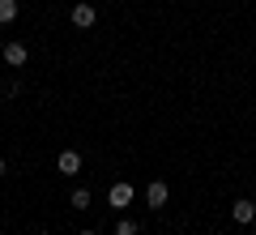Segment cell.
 <instances>
[{
    "instance_id": "cell-1",
    "label": "cell",
    "mask_w": 256,
    "mask_h": 235,
    "mask_svg": "<svg viewBox=\"0 0 256 235\" xmlns=\"http://www.w3.org/2000/svg\"><path fill=\"white\" fill-rule=\"evenodd\" d=\"M132 197H137V192H132V184H111V192H107V201H111V209H128L132 205Z\"/></svg>"
},
{
    "instance_id": "cell-2",
    "label": "cell",
    "mask_w": 256,
    "mask_h": 235,
    "mask_svg": "<svg viewBox=\"0 0 256 235\" xmlns=\"http://www.w3.org/2000/svg\"><path fill=\"white\" fill-rule=\"evenodd\" d=\"M166 201H171V188H166L162 180H154V184L146 188V205H150V209H162Z\"/></svg>"
},
{
    "instance_id": "cell-3",
    "label": "cell",
    "mask_w": 256,
    "mask_h": 235,
    "mask_svg": "<svg viewBox=\"0 0 256 235\" xmlns=\"http://www.w3.org/2000/svg\"><path fill=\"white\" fill-rule=\"evenodd\" d=\"M82 171V154L77 150H60V175H77Z\"/></svg>"
},
{
    "instance_id": "cell-4",
    "label": "cell",
    "mask_w": 256,
    "mask_h": 235,
    "mask_svg": "<svg viewBox=\"0 0 256 235\" xmlns=\"http://www.w3.org/2000/svg\"><path fill=\"white\" fill-rule=\"evenodd\" d=\"M94 18H98V13H94V5H77V9H73V26H77V30H90Z\"/></svg>"
},
{
    "instance_id": "cell-5",
    "label": "cell",
    "mask_w": 256,
    "mask_h": 235,
    "mask_svg": "<svg viewBox=\"0 0 256 235\" xmlns=\"http://www.w3.org/2000/svg\"><path fill=\"white\" fill-rule=\"evenodd\" d=\"M4 64L22 69V64H26V43H4Z\"/></svg>"
},
{
    "instance_id": "cell-6",
    "label": "cell",
    "mask_w": 256,
    "mask_h": 235,
    "mask_svg": "<svg viewBox=\"0 0 256 235\" xmlns=\"http://www.w3.org/2000/svg\"><path fill=\"white\" fill-rule=\"evenodd\" d=\"M230 218H235V222H252L256 205H252V201H235V205H230Z\"/></svg>"
},
{
    "instance_id": "cell-7",
    "label": "cell",
    "mask_w": 256,
    "mask_h": 235,
    "mask_svg": "<svg viewBox=\"0 0 256 235\" xmlns=\"http://www.w3.org/2000/svg\"><path fill=\"white\" fill-rule=\"evenodd\" d=\"M68 205L73 209H90V188H77L73 197H68Z\"/></svg>"
},
{
    "instance_id": "cell-8",
    "label": "cell",
    "mask_w": 256,
    "mask_h": 235,
    "mask_svg": "<svg viewBox=\"0 0 256 235\" xmlns=\"http://www.w3.org/2000/svg\"><path fill=\"white\" fill-rule=\"evenodd\" d=\"M13 18H18V0H0V22L9 26Z\"/></svg>"
},
{
    "instance_id": "cell-9",
    "label": "cell",
    "mask_w": 256,
    "mask_h": 235,
    "mask_svg": "<svg viewBox=\"0 0 256 235\" xmlns=\"http://www.w3.org/2000/svg\"><path fill=\"white\" fill-rule=\"evenodd\" d=\"M137 231H141V226L132 222V218H120V222H116V235H137Z\"/></svg>"
},
{
    "instance_id": "cell-10",
    "label": "cell",
    "mask_w": 256,
    "mask_h": 235,
    "mask_svg": "<svg viewBox=\"0 0 256 235\" xmlns=\"http://www.w3.org/2000/svg\"><path fill=\"white\" fill-rule=\"evenodd\" d=\"M0 175H4V158H0Z\"/></svg>"
},
{
    "instance_id": "cell-11",
    "label": "cell",
    "mask_w": 256,
    "mask_h": 235,
    "mask_svg": "<svg viewBox=\"0 0 256 235\" xmlns=\"http://www.w3.org/2000/svg\"><path fill=\"white\" fill-rule=\"evenodd\" d=\"M82 235H98V231H82Z\"/></svg>"
},
{
    "instance_id": "cell-12",
    "label": "cell",
    "mask_w": 256,
    "mask_h": 235,
    "mask_svg": "<svg viewBox=\"0 0 256 235\" xmlns=\"http://www.w3.org/2000/svg\"><path fill=\"white\" fill-rule=\"evenodd\" d=\"M38 235H52V231H38Z\"/></svg>"
},
{
    "instance_id": "cell-13",
    "label": "cell",
    "mask_w": 256,
    "mask_h": 235,
    "mask_svg": "<svg viewBox=\"0 0 256 235\" xmlns=\"http://www.w3.org/2000/svg\"><path fill=\"white\" fill-rule=\"evenodd\" d=\"M252 235H256V231H252Z\"/></svg>"
}]
</instances>
